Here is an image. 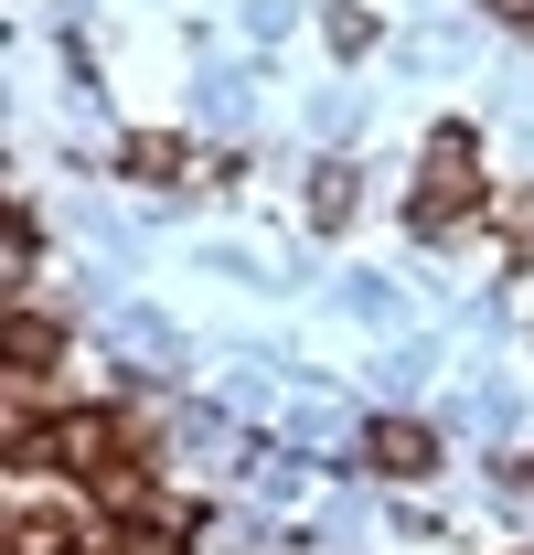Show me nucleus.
<instances>
[{
    "instance_id": "obj_6",
    "label": "nucleus",
    "mask_w": 534,
    "mask_h": 555,
    "mask_svg": "<svg viewBox=\"0 0 534 555\" xmlns=\"http://www.w3.org/2000/svg\"><path fill=\"white\" fill-rule=\"evenodd\" d=\"M310 204H321V224H342V214H353V171H321V182H310Z\"/></svg>"
},
{
    "instance_id": "obj_7",
    "label": "nucleus",
    "mask_w": 534,
    "mask_h": 555,
    "mask_svg": "<svg viewBox=\"0 0 534 555\" xmlns=\"http://www.w3.org/2000/svg\"><path fill=\"white\" fill-rule=\"evenodd\" d=\"M492 11H503V22H524V33H534V0H492Z\"/></svg>"
},
{
    "instance_id": "obj_4",
    "label": "nucleus",
    "mask_w": 534,
    "mask_h": 555,
    "mask_svg": "<svg viewBox=\"0 0 534 555\" xmlns=\"http://www.w3.org/2000/svg\"><path fill=\"white\" fill-rule=\"evenodd\" d=\"M129 171L139 182H171L182 171V139H129Z\"/></svg>"
},
{
    "instance_id": "obj_2",
    "label": "nucleus",
    "mask_w": 534,
    "mask_h": 555,
    "mask_svg": "<svg viewBox=\"0 0 534 555\" xmlns=\"http://www.w3.org/2000/svg\"><path fill=\"white\" fill-rule=\"evenodd\" d=\"M364 460H374V470H385V481H417V470H428V460H438V438H428V427H406V416H385V427H374V438H364Z\"/></svg>"
},
{
    "instance_id": "obj_1",
    "label": "nucleus",
    "mask_w": 534,
    "mask_h": 555,
    "mask_svg": "<svg viewBox=\"0 0 534 555\" xmlns=\"http://www.w3.org/2000/svg\"><path fill=\"white\" fill-rule=\"evenodd\" d=\"M470 214H481V139L449 118V129L428 139V171H417V193H406V224L438 246V235H460Z\"/></svg>"
},
{
    "instance_id": "obj_3",
    "label": "nucleus",
    "mask_w": 534,
    "mask_h": 555,
    "mask_svg": "<svg viewBox=\"0 0 534 555\" xmlns=\"http://www.w3.org/2000/svg\"><path fill=\"white\" fill-rule=\"evenodd\" d=\"M118 555H182V524H171V513H150V524L118 534Z\"/></svg>"
},
{
    "instance_id": "obj_5",
    "label": "nucleus",
    "mask_w": 534,
    "mask_h": 555,
    "mask_svg": "<svg viewBox=\"0 0 534 555\" xmlns=\"http://www.w3.org/2000/svg\"><path fill=\"white\" fill-rule=\"evenodd\" d=\"M503 257L534 268V193H513V214H503Z\"/></svg>"
}]
</instances>
